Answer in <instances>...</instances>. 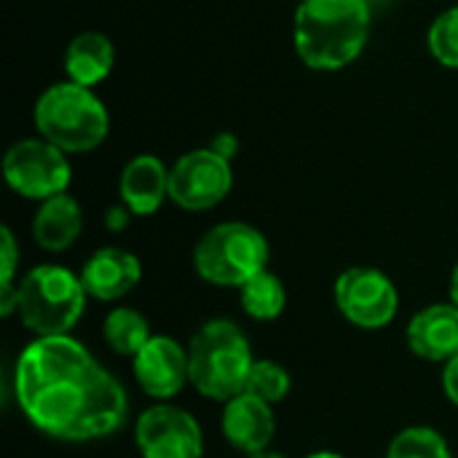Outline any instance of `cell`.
Wrapping results in <instances>:
<instances>
[{
    "label": "cell",
    "mask_w": 458,
    "mask_h": 458,
    "mask_svg": "<svg viewBox=\"0 0 458 458\" xmlns=\"http://www.w3.org/2000/svg\"><path fill=\"white\" fill-rule=\"evenodd\" d=\"M217 156H223L225 161H231L236 153H239V140H236V134H231V131H220V134H215V140H212V145H209Z\"/></svg>",
    "instance_id": "24"
},
{
    "label": "cell",
    "mask_w": 458,
    "mask_h": 458,
    "mask_svg": "<svg viewBox=\"0 0 458 458\" xmlns=\"http://www.w3.org/2000/svg\"><path fill=\"white\" fill-rule=\"evenodd\" d=\"M451 303L458 306V263L456 268H454V276H451Z\"/></svg>",
    "instance_id": "27"
},
{
    "label": "cell",
    "mask_w": 458,
    "mask_h": 458,
    "mask_svg": "<svg viewBox=\"0 0 458 458\" xmlns=\"http://www.w3.org/2000/svg\"><path fill=\"white\" fill-rule=\"evenodd\" d=\"M408 346L416 357L429 362H451L458 357V306L432 303L421 309L408 325Z\"/></svg>",
    "instance_id": "14"
},
{
    "label": "cell",
    "mask_w": 458,
    "mask_h": 458,
    "mask_svg": "<svg viewBox=\"0 0 458 458\" xmlns=\"http://www.w3.org/2000/svg\"><path fill=\"white\" fill-rule=\"evenodd\" d=\"M129 217H131V212H129V207H123V204H115V207H110L107 212H105V225H107V231H123L126 225H129Z\"/></svg>",
    "instance_id": "26"
},
{
    "label": "cell",
    "mask_w": 458,
    "mask_h": 458,
    "mask_svg": "<svg viewBox=\"0 0 458 458\" xmlns=\"http://www.w3.org/2000/svg\"><path fill=\"white\" fill-rule=\"evenodd\" d=\"M16 403L35 429L64 443L102 440L129 413L121 381L75 338H35L13 370Z\"/></svg>",
    "instance_id": "1"
},
{
    "label": "cell",
    "mask_w": 458,
    "mask_h": 458,
    "mask_svg": "<svg viewBox=\"0 0 458 458\" xmlns=\"http://www.w3.org/2000/svg\"><path fill=\"white\" fill-rule=\"evenodd\" d=\"M102 335H105V344L118 357H134L153 338L148 319L137 309H129V306H118L105 317Z\"/></svg>",
    "instance_id": "19"
},
{
    "label": "cell",
    "mask_w": 458,
    "mask_h": 458,
    "mask_svg": "<svg viewBox=\"0 0 458 458\" xmlns=\"http://www.w3.org/2000/svg\"><path fill=\"white\" fill-rule=\"evenodd\" d=\"M427 43H429L432 56H435L443 67L458 70V5L443 11V13L432 21L429 35H427Z\"/></svg>",
    "instance_id": "22"
},
{
    "label": "cell",
    "mask_w": 458,
    "mask_h": 458,
    "mask_svg": "<svg viewBox=\"0 0 458 458\" xmlns=\"http://www.w3.org/2000/svg\"><path fill=\"white\" fill-rule=\"evenodd\" d=\"M113 64H115L113 40L94 30L78 32L64 51L67 81L81 83L86 89H94L97 83H102L113 72Z\"/></svg>",
    "instance_id": "17"
},
{
    "label": "cell",
    "mask_w": 458,
    "mask_h": 458,
    "mask_svg": "<svg viewBox=\"0 0 458 458\" xmlns=\"http://www.w3.org/2000/svg\"><path fill=\"white\" fill-rule=\"evenodd\" d=\"M239 301L250 319L274 322L282 317V311L287 306V293H284L282 279L266 268L258 276H252L244 287H239Z\"/></svg>",
    "instance_id": "18"
},
{
    "label": "cell",
    "mask_w": 458,
    "mask_h": 458,
    "mask_svg": "<svg viewBox=\"0 0 458 458\" xmlns=\"http://www.w3.org/2000/svg\"><path fill=\"white\" fill-rule=\"evenodd\" d=\"M131 370H134L140 389L158 403L177 397L182 392V386L191 384L188 349H182L169 335H153L131 357Z\"/></svg>",
    "instance_id": "11"
},
{
    "label": "cell",
    "mask_w": 458,
    "mask_h": 458,
    "mask_svg": "<svg viewBox=\"0 0 458 458\" xmlns=\"http://www.w3.org/2000/svg\"><path fill=\"white\" fill-rule=\"evenodd\" d=\"M83 231V212L81 204L70 193H59L54 199L40 201L32 217V239L38 247L48 252L70 250Z\"/></svg>",
    "instance_id": "16"
},
{
    "label": "cell",
    "mask_w": 458,
    "mask_h": 458,
    "mask_svg": "<svg viewBox=\"0 0 458 458\" xmlns=\"http://www.w3.org/2000/svg\"><path fill=\"white\" fill-rule=\"evenodd\" d=\"M35 129L64 153H89L110 131V115L102 99L72 81L48 86L35 102Z\"/></svg>",
    "instance_id": "4"
},
{
    "label": "cell",
    "mask_w": 458,
    "mask_h": 458,
    "mask_svg": "<svg viewBox=\"0 0 458 458\" xmlns=\"http://www.w3.org/2000/svg\"><path fill=\"white\" fill-rule=\"evenodd\" d=\"M306 458H346V456H341V454H335V451H317V454H309Z\"/></svg>",
    "instance_id": "29"
},
{
    "label": "cell",
    "mask_w": 458,
    "mask_h": 458,
    "mask_svg": "<svg viewBox=\"0 0 458 458\" xmlns=\"http://www.w3.org/2000/svg\"><path fill=\"white\" fill-rule=\"evenodd\" d=\"M386 458H454V454L437 429L408 427L389 443Z\"/></svg>",
    "instance_id": "20"
},
{
    "label": "cell",
    "mask_w": 458,
    "mask_h": 458,
    "mask_svg": "<svg viewBox=\"0 0 458 458\" xmlns=\"http://www.w3.org/2000/svg\"><path fill=\"white\" fill-rule=\"evenodd\" d=\"M255 354L244 330L231 319L204 322L188 344V376L193 389L215 403H228L247 389Z\"/></svg>",
    "instance_id": "3"
},
{
    "label": "cell",
    "mask_w": 458,
    "mask_h": 458,
    "mask_svg": "<svg viewBox=\"0 0 458 458\" xmlns=\"http://www.w3.org/2000/svg\"><path fill=\"white\" fill-rule=\"evenodd\" d=\"M233 185L231 161L212 148L191 150L169 169V199L188 212H204L217 207Z\"/></svg>",
    "instance_id": "9"
},
{
    "label": "cell",
    "mask_w": 458,
    "mask_h": 458,
    "mask_svg": "<svg viewBox=\"0 0 458 458\" xmlns=\"http://www.w3.org/2000/svg\"><path fill=\"white\" fill-rule=\"evenodd\" d=\"M247 458H287V456H284V454H276V451H268V448H266V451L250 454V456H247Z\"/></svg>",
    "instance_id": "28"
},
{
    "label": "cell",
    "mask_w": 458,
    "mask_h": 458,
    "mask_svg": "<svg viewBox=\"0 0 458 458\" xmlns=\"http://www.w3.org/2000/svg\"><path fill=\"white\" fill-rule=\"evenodd\" d=\"M3 177L8 188L24 199L46 201L67 193L72 166L67 153L43 137H27L13 142L3 156Z\"/></svg>",
    "instance_id": "7"
},
{
    "label": "cell",
    "mask_w": 458,
    "mask_h": 458,
    "mask_svg": "<svg viewBox=\"0 0 458 458\" xmlns=\"http://www.w3.org/2000/svg\"><path fill=\"white\" fill-rule=\"evenodd\" d=\"M268 242L247 223H220L209 228L196 250V274L217 287H244L252 276L268 268Z\"/></svg>",
    "instance_id": "6"
},
{
    "label": "cell",
    "mask_w": 458,
    "mask_h": 458,
    "mask_svg": "<svg viewBox=\"0 0 458 458\" xmlns=\"http://www.w3.org/2000/svg\"><path fill=\"white\" fill-rule=\"evenodd\" d=\"M274 432H276L274 405L258 400L250 392H242L225 403L223 437L228 440L231 448H236L247 456L266 451L274 440Z\"/></svg>",
    "instance_id": "13"
},
{
    "label": "cell",
    "mask_w": 458,
    "mask_h": 458,
    "mask_svg": "<svg viewBox=\"0 0 458 458\" xmlns=\"http://www.w3.org/2000/svg\"><path fill=\"white\" fill-rule=\"evenodd\" d=\"M118 196L121 204L129 207L131 215L148 217L161 209V204L169 199V169L158 156L142 153L131 158L118 180Z\"/></svg>",
    "instance_id": "15"
},
{
    "label": "cell",
    "mask_w": 458,
    "mask_h": 458,
    "mask_svg": "<svg viewBox=\"0 0 458 458\" xmlns=\"http://www.w3.org/2000/svg\"><path fill=\"white\" fill-rule=\"evenodd\" d=\"M83 311L86 287L81 282V274H72L64 266H35L16 287V314L35 338L70 335Z\"/></svg>",
    "instance_id": "5"
},
{
    "label": "cell",
    "mask_w": 458,
    "mask_h": 458,
    "mask_svg": "<svg viewBox=\"0 0 458 458\" xmlns=\"http://www.w3.org/2000/svg\"><path fill=\"white\" fill-rule=\"evenodd\" d=\"M338 311L362 330L386 327L400 309V295L394 282L373 266L346 268L333 287Z\"/></svg>",
    "instance_id": "8"
},
{
    "label": "cell",
    "mask_w": 458,
    "mask_h": 458,
    "mask_svg": "<svg viewBox=\"0 0 458 458\" xmlns=\"http://www.w3.org/2000/svg\"><path fill=\"white\" fill-rule=\"evenodd\" d=\"M290 389H293V378H290V373L279 362H274V360H255L244 392L255 394L258 400H263L268 405H276V403L287 400Z\"/></svg>",
    "instance_id": "21"
},
{
    "label": "cell",
    "mask_w": 458,
    "mask_h": 458,
    "mask_svg": "<svg viewBox=\"0 0 458 458\" xmlns=\"http://www.w3.org/2000/svg\"><path fill=\"white\" fill-rule=\"evenodd\" d=\"M443 392L458 408V357L445 362V368H443Z\"/></svg>",
    "instance_id": "25"
},
{
    "label": "cell",
    "mask_w": 458,
    "mask_h": 458,
    "mask_svg": "<svg viewBox=\"0 0 458 458\" xmlns=\"http://www.w3.org/2000/svg\"><path fill=\"white\" fill-rule=\"evenodd\" d=\"M0 236H3V244H0V263H3V279H0V290H8L13 287V276H16V266H19V247H16V239H13V231L8 225L0 228Z\"/></svg>",
    "instance_id": "23"
},
{
    "label": "cell",
    "mask_w": 458,
    "mask_h": 458,
    "mask_svg": "<svg viewBox=\"0 0 458 458\" xmlns=\"http://www.w3.org/2000/svg\"><path fill=\"white\" fill-rule=\"evenodd\" d=\"M81 282L97 301H121L142 282V263L129 250L102 247L83 263Z\"/></svg>",
    "instance_id": "12"
},
{
    "label": "cell",
    "mask_w": 458,
    "mask_h": 458,
    "mask_svg": "<svg viewBox=\"0 0 458 458\" xmlns=\"http://www.w3.org/2000/svg\"><path fill=\"white\" fill-rule=\"evenodd\" d=\"M134 440L142 458H201L204 435L199 421L169 403L148 408L134 424Z\"/></svg>",
    "instance_id": "10"
},
{
    "label": "cell",
    "mask_w": 458,
    "mask_h": 458,
    "mask_svg": "<svg viewBox=\"0 0 458 458\" xmlns=\"http://www.w3.org/2000/svg\"><path fill=\"white\" fill-rule=\"evenodd\" d=\"M370 38L368 0H301L293 43L301 62L319 72L349 67Z\"/></svg>",
    "instance_id": "2"
}]
</instances>
